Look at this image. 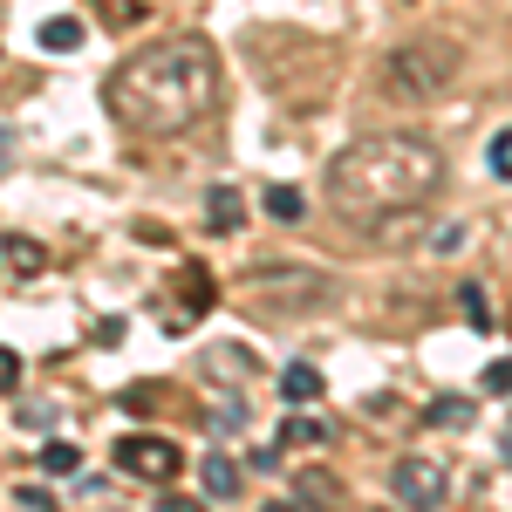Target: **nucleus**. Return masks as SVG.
Returning <instances> with one entry per match:
<instances>
[{"label": "nucleus", "instance_id": "f03ea898", "mask_svg": "<svg viewBox=\"0 0 512 512\" xmlns=\"http://www.w3.org/2000/svg\"><path fill=\"white\" fill-rule=\"evenodd\" d=\"M444 185V151L410 137V130H383V137H355L349 151L321 171L328 212L349 226H390L396 212H417L424 198Z\"/></svg>", "mask_w": 512, "mask_h": 512}, {"label": "nucleus", "instance_id": "9b49d317", "mask_svg": "<svg viewBox=\"0 0 512 512\" xmlns=\"http://www.w3.org/2000/svg\"><path fill=\"white\" fill-rule=\"evenodd\" d=\"M424 417H431L437 431H472L478 403H472V396H437V403H431V410H424Z\"/></svg>", "mask_w": 512, "mask_h": 512}, {"label": "nucleus", "instance_id": "412c9836", "mask_svg": "<svg viewBox=\"0 0 512 512\" xmlns=\"http://www.w3.org/2000/svg\"><path fill=\"white\" fill-rule=\"evenodd\" d=\"M485 158H492V171H499V178H512V130H499V137H492V151H485Z\"/></svg>", "mask_w": 512, "mask_h": 512}, {"label": "nucleus", "instance_id": "cd10ccee", "mask_svg": "<svg viewBox=\"0 0 512 512\" xmlns=\"http://www.w3.org/2000/svg\"><path fill=\"white\" fill-rule=\"evenodd\" d=\"M0 158H7V130H0Z\"/></svg>", "mask_w": 512, "mask_h": 512}, {"label": "nucleus", "instance_id": "4be33fe9", "mask_svg": "<svg viewBox=\"0 0 512 512\" xmlns=\"http://www.w3.org/2000/svg\"><path fill=\"white\" fill-rule=\"evenodd\" d=\"M485 390L512 396V355H499V362H492V369H485Z\"/></svg>", "mask_w": 512, "mask_h": 512}, {"label": "nucleus", "instance_id": "39448f33", "mask_svg": "<svg viewBox=\"0 0 512 512\" xmlns=\"http://www.w3.org/2000/svg\"><path fill=\"white\" fill-rule=\"evenodd\" d=\"M390 492L403 499V506L431 512L451 499V472H444V458H424V451H410V458H396L390 465Z\"/></svg>", "mask_w": 512, "mask_h": 512}, {"label": "nucleus", "instance_id": "4468645a", "mask_svg": "<svg viewBox=\"0 0 512 512\" xmlns=\"http://www.w3.org/2000/svg\"><path fill=\"white\" fill-rule=\"evenodd\" d=\"M41 48H55V55L82 48V21H76V14H55V21H41Z\"/></svg>", "mask_w": 512, "mask_h": 512}, {"label": "nucleus", "instance_id": "f8f14e48", "mask_svg": "<svg viewBox=\"0 0 512 512\" xmlns=\"http://www.w3.org/2000/svg\"><path fill=\"white\" fill-rule=\"evenodd\" d=\"M41 472H48V478H76L82 472V451L69 444V437H48V444H41Z\"/></svg>", "mask_w": 512, "mask_h": 512}, {"label": "nucleus", "instance_id": "7ed1b4c3", "mask_svg": "<svg viewBox=\"0 0 512 512\" xmlns=\"http://www.w3.org/2000/svg\"><path fill=\"white\" fill-rule=\"evenodd\" d=\"M458 41H403V48H390L383 55V69H376V89L390 96V103H437L451 82H458Z\"/></svg>", "mask_w": 512, "mask_h": 512}, {"label": "nucleus", "instance_id": "ddd939ff", "mask_svg": "<svg viewBox=\"0 0 512 512\" xmlns=\"http://www.w3.org/2000/svg\"><path fill=\"white\" fill-rule=\"evenodd\" d=\"M335 499H342V485H335L328 472H301L294 478V506H335Z\"/></svg>", "mask_w": 512, "mask_h": 512}, {"label": "nucleus", "instance_id": "6ab92c4d", "mask_svg": "<svg viewBox=\"0 0 512 512\" xmlns=\"http://www.w3.org/2000/svg\"><path fill=\"white\" fill-rule=\"evenodd\" d=\"M267 219H301V192L294 185H274L267 192Z\"/></svg>", "mask_w": 512, "mask_h": 512}, {"label": "nucleus", "instance_id": "20e7f679", "mask_svg": "<svg viewBox=\"0 0 512 512\" xmlns=\"http://www.w3.org/2000/svg\"><path fill=\"white\" fill-rule=\"evenodd\" d=\"M117 472H130V478H151V485H171V478L185 472V451L171 444V437H158V431H130V437H117Z\"/></svg>", "mask_w": 512, "mask_h": 512}, {"label": "nucleus", "instance_id": "b1692460", "mask_svg": "<svg viewBox=\"0 0 512 512\" xmlns=\"http://www.w3.org/2000/svg\"><path fill=\"white\" fill-rule=\"evenodd\" d=\"M14 506H28V512H41V506H48V485H21V492H14Z\"/></svg>", "mask_w": 512, "mask_h": 512}, {"label": "nucleus", "instance_id": "393cba45", "mask_svg": "<svg viewBox=\"0 0 512 512\" xmlns=\"http://www.w3.org/2000/svg\"><path fill=\"white\" fill-rule=\"evenodd\" d=\"M458 246H465V226H444V233L431 239V253H458Z\"/></svg>", "mask_w": 512, "mask_h": 512}, {"label": "nucleus", "instance_id": "0eeeda50", "mask_svg": "<svg viewBox=\"0 0 512 512\" xmlns=\"http://www.w3.org/2000/svg\"><path fill=\"white\" fill-rule=\"evenodd\" d=\"M246 287H253V301H260V308H315L328 280L308 274V267H280V274L260 267V274H246Z\"/></svg>", "mask_w": 512, "mask_h": 512}, {"label": "nucleus", "instance_id": "1a4fd4ad", "mask_svg": "<svg viewBox=\"0 0 512 512\" xmlns=\"http://www.w3.org/2000/svg\"><path fill=\"white\" fill-rule=\"evenodd\" d=\"M280 396H287V403H315L321 396V369L315 362H287V369H280Z\"/></svg>", "mask_w": 512, "mask_h": 512}, {"label": "nucleus", "instance_id": "2eb2a0df", "mask_svg": "<svg viewBox=\"0 0 512 512\" xmlns=\"http://www.w3.org/2000/svg\"><path fill=\"white\" fill-rule=\"evenodd\" d=\"M164 396H171V390H164V383H130V390H123L117 403H123V410H130V417H151V410H158Z\"/></svg>", "mask_w": 512, "mask_h": 512}, {"label": "nucleus", "instance_id": "6e6552de", "mask_svg": "<svg viewBox=\"0 0 512 512\" xmlns=\"http://www.w3.org/2000/svg\"><path fill=\"white\" fill-rule=\"evenodd\" d=\"M205 226H212V233H239V226H246V198H239L233 185H212V192H205Z\"/></svg>", "mask_w": 512, "mask_h": 512}, {"label": "nucleus", "instance_id": "9d476101", "mask_svg": "<svg viewBox=\"0 0 512 512\" xmlns=\"http://www.w3.org/2000/svg\"><path fill=\"white\" fill-rule=\"evenodd\" d=\"M198 478H205V499H233L239 492V465L226 458V451H212V458L198 465Z\"/></svg>", "mask_w": 512, "mask_h": 512}, {"label": "nucleus", "instance_id": "a878e982", "mask_svg": "<svg viewBox=\"0 0 512 512\" xmlns=\"http://www.w3.org/2000/svg\"><path fill=\"white\" fill-rule=\"evenodd\" d=\"M137 239H144V246H164V239H171V233H164L158 219H137Z\"/></svg>", "mask_w": 512, "mask_h": 512}, {"label": "nucleus", "instance_id": "5701e85b", "mask_svg": "<svg viewBox=\"0 0 512 512\" xmlns=\"http://www.w3.org/2000/svg\"><path fill=\"white\" fill-rule=\"evenodd\" d=\"M14 383H21V355L0 349V396H14Z\"/></svg>", "mask_w": 512, "mask_h": 512}, {"label": "nucleus", "instance_id": "dca6fc26", "mask_svg": "<svg viewBox=\"0 0 512 512\" xmlns=\"http://www.w3.org/2000/svg\"><path fill=\"white\" fill-rule=\"evenodd\" d=\"M328 424H315V417H287V424H280V444H328Z\"/></svg>", "mask_w": 512, "mask_h": 512}, {"label": "nucleus", "instance_id": "bb28decb", "mask_svg": "<svg viewBox=\"0 0 512 512\" xmlns=\"http://www.w3.org/2000/svg\"><path fill=\"white\" fill-rule=\"evenodd\" d=\"M499 458L512 465V417H506V431H499Z\"/></svg>", "mask_w": 512, "mask_h": 512}, {"label": "nucleus", "instance_id": "a211bd4d", "mask_svg": "<svg viewBox=\"0 0 512 512\" xmlns=\"http://www.w3.org/2000/svg\"><path fill=\"white\" fill-rule=\"evenodd\" d=\"M7 260H14L21 274H41V267H48V253H41L35 239H21V233H7Z\"/></svg>", "mask_w": 512, "mask_h": 512}, {"label": "nucleus", "instance_id": "f257e3e1", "mask_svg": "<svg viewBox=\"0 0 512 512\" xmlns=\"http://www.w3.org/2000/svg\"><path fill=\"white\" fill-rule=\"evenodd\" d=\"M103 103L137 137H178L219 110V55L198 35L151 41L130 62H117V76L103 82Z\"/></svg>", "mask_w": 512, "mask_h": 512}, {"label": "nucleus", "instance_id": "f3484780", "mask_svg": "<svg viewBox=\"0 0 512 512\" xmlns=\"http://www.w3.org/2000/svg\"><path fill=\"white\" fill-rule=\"evenodd\" d=\"M205 424H212V431H246V403H239V396H219V403L205 410Z\"/></svg>", "mask_w": 512, "mask_h": 512}, {"label": "nucleus", "instance_id": "aec40b11", "mask_svg": "<svg viewBox=\"0 0 512 512\" xmlns=\"http://www.w3.org/2000/svg\"><path fill=\"white\" fill-rule=\"evenodd\" d=\"M458 308L472 328H492V308H485V287H458Z\"/></svg>", "mask_w": 512, "mask_h": 512}, {"label": "nucleus", "instance_id": "423d86ee", "mask_svg": "<svg viewBox=\"0 0 512 512\" xmlns=\"http://www.w3.org/2000/svg\"><path fill=\"white\" fill-rule=\"evenodd\" d=\"M219 301V280L205 274V267H178V294H164L158 301V321H164V335H185V328H198V315Z\"/></svg>", "mask_w": 512, "mask_h": 512}]
</instances>
